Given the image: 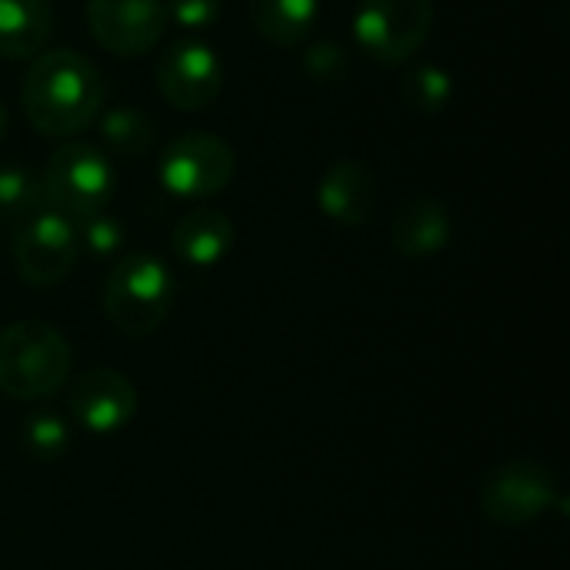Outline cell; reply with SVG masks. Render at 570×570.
<instances>
[{
    "label": "cell",
    "instance_id": "obj_1",
    "mask_svg": "<svg viewBox=\"0 0 570 570\" xmlns=\"http://www.w3.org/2000/svg\"><path fill=\"white\" fill-rule=\"evenodd\" d=\"M104 90V73L87 53L57 47L33 57L20 83V107L37 134L73 137L97 117Z\"/></svg>",
    "mask_w": 570,
    "mask_h": 570
},
{
    "label": "cell",
    "instance_id": "obj_2",
    "mask_svg": "<svg viewBox=\"0 0 570 570\" xmlns=\"http://www.w3.org/2000/svg\"><path fill=\"white\" fill-rule=\"evenodd\" d=\"M73 351L67 337L43 321H17L0 331V394L13 401H43L70 381Z\"/></svg>",
    "mask_w": 570,
    "mask_h": 570
},
{
    "label": "cell",
    "instance_id": "obj_3",
    "mask_svg": "<svg viewBox=\"0 0 570 570\" xmlns=\"http://www.w3.org/2000/svg\"><path fill=\"white\" fill-rule=\"evenodd\" d=\"M170 304L174 281L167 264L154 254H124L100 287V307L107 321L127 337L154 334L170 314Z\"/></svg>",
    "mask_w": 570,
    "mask_h": 570
},
{
    "label": "cell",
    "instance_id": "obj_4",
    "mask_svg": "<svg viewBox=\"0 0 570 570\" xmlns=\"http://www.w3.org/2000/svg\"><path fill=\"white\" fill-rule=\"evenodd\" d=\"M37 177L43 207L67 220L94 217L114 197V167L107 154L80 140L60 144L43 160V170Z\"/></svg>",
    "mask_w": 570,
    "mask_h": 570
},
{
    "label": "cell",
    "instance_id": "obj_5",
    "mask_svg": "<svg viewBox=\"0 0 570 570\" xmlns=\"http://www.w3.org/2000/svg\"><path fill=\"white\" fill-rule=\"evenodd\" d=\"M434 20V0H361L354 13V40L371 60L397 67L428 43Z\"/></svg>",
    "mask_w": 570,
    "mask_h": 570
},
{
    "label": "cell",
    "instance_id": "obj_6",
    "mask_svg": "<svg viewBox=\"0 0 570 570\" xmlns=\"http://www.w3.org/2000/svg\"><path fill=\"white\" fill-rule=\"evenodd\" d=\"M481 511L501 528H528L561 501L554 474L541 461H504L481 481Z\"/></svg>",
    "mask_w": 570,
    "mask_h": 570
},
{
    "label": "cell",
    "instance_id": "obj_7",
    "mask_svg": "<svg viewBox=\"0 0 570 570\" xmlns=\"http://www.w3.org/2000/svg\"><path fill=\"white\" fill-rule=\"evenodd\" d=\"M237 170L234 147L210 130H187L174 137L157 164L160 184L184 200H204L220 194Z\"/></svg>",
    "mask_w": 570,
    "mask_h": 570
},
{
    "label": "cell",
    "instance_id": "obj_8",
    "mask_svg": "<svg viewBox=\"0 0 570 570\" xmlns=\"http://www.w3.org/2000/svg\"><path fill=\"white\" fill-rule=\"evenodd\" d=\"M10 254H13V267L23 284L40 287V291L57 287L77 267V257H80L77 227H73V220H67L53 210H40L27 224L17 227Z\"/></svg>",
    "mask_w": 570,
    "mask_h": 570
},
{
    "label": "cell",
    "instance_id": "obj_9",
    "mask_svg": "<svg viewBox=\"0 0 570 570\" xmlns=\"http://www.w3.org/2000/svg\"><path fill=\"white\" fill-rule=\"evenodd\" d=\"M157 90L160 97L184 110H204L210 107L220 90H224V60L217 57V50L204 40H174L154 70Z\"/></svg>",
    "mask_w": 570,
    "mask_h": 570
},
{
    "label": "cell",
    "instance_id": "obj_10",
    "mask_svg": "<svg viewBox=\"0 0 570 570\" xmlns=\"http://www.w3.org/2000/svg\"><path fill=\"white\" fill-rule=\"evenodd\" d=\"M90 37L114 57H144L164 40V0H87L83 7Z\"/></svg>",
    "mask_w": 570,
    "mask_h": 570
},
{
    "label": "cell",
    "instance_id": "obj_11",
    "mask_svg": "<svg viewBox=\"0 0 570 570\" xmlns=\"http://www.w3.org/2000/svg\"><path fill=\"white\" fill-rule=\"evenodd\" d=\"M67 411L83 431L114 434L124 431L137 414V387L120 371L94 367L67 387Z\"/></svg>",
    "mask_w": 570,
    "mask_h": 570
},
{
    "label": "cell",
    "instance_id": "obj_12",
    "mask_svg": "<svg viewBox=\"0 0 570 570\" xmlns=\"http://www.w3.org/2000/svg\"><path fill=\"white\" fill-rule=\"evenodd\" d=\"M381 200L377 177L361 160H337L324 170L317 184V207L324 217H331L341 227H364L374 220Z\"/></svg>",
    "mask_w": 570,
    "mask_h": 570
},
{
    "label": "cell",
    "instance_id": "obj_13",
    "mask_svg": "<svg viewBox=\"0 0 570 570\" xmlns=\"http://www.w3.org/2000/svg\"><path fill=\"white\" fill-rule=\"evenodd\" d=\"M454 237L451 210L434 197H414L401 204L391 220V247L404 261H428L441 254Z\"/></svg>",
    "mask_w": 570,
    "mask_h": 570
},
{
    "label": "cell",
    "instance_id": "obj_14",
    "mask_svg": "<svg viewBox=\"0 0 570 570\" xmlns=\"http://www.w3.org/2000/svg\"><path fill=\"white\" fill-rule=\"evenodd\" d=\"M170 247L194 267H214L234 247V220L217 207L187 210L170 230Z\"/></svg>",
    "mask_w": 570,
    "mask_h": 570
},
{
    "label": "cell",
    "instance_id": "obj_15",
    "mask_svg": "<svg viewBox=\"0 0 570 570\" xmlns=\"http://www.w3.org/2000/svg\"><path fill=\"white\" fill-rule=\"evenodd\" d=\"M53 37L50 0H0V57L33 60Z\"/></svg>",
    "mask_w": 570,
    "mask_h": 570
},
{
    "label": "cell",
    "instance_id": "obj_16",
    "mask_svg": "<svg viewBox=\"0 0 570 570\" xmlns=\"http://www.w3.org/2000/svg\"><path fill=\"white\" fill-rule=\"evenodd\" d=\"M247 13L267 43L301 47L321 17V0H250Z\"/></svg>",
    "mask_w": 570,
    "mask_h": 570
},
{
    "label": "cell",
    "instance_id": "obj_17",
    "mask_svg": "<svg viewBox=\"0 0 570 570\" xmlns=\"http://www.w3.org/2000/svg\"><path fill=\"white\" fill-rule=\"evenodd\" d=\"M40 210H47L43 194H40V177L20 164H3L0 167V224H10L17 230Z\"/></svg>",
    "mask_w": 570,
    "mask_h": 570
},
{
    "label": "cell",
    "instance_id": "obj_18",
    "mask_svg": "<svg viewBox=\"0 0 570 570\" xmlns=\"http://www.w3.org/2000/svg\"><path fill=\"white\" fill-rule=\"evenodd\" d=\"M401 97H404V104L414 114L434 117V114H441L451 104V97H454V77L444 67H438V63H417V67H411L404 73Z\"/></svg>",
    "mask_w": 570,
    "mask_h": 570
},
{
    "label": "cell",
    "instance_id": "obj_19",
    "mask_svg": "<svg viewBox=\"0 0 570 570\" xmlns=\"http://www.w3.org/2000/svg\"><path fill=\"white\" fill-rule=\"evenodd\" d=\"M100 137L120 157H144L154 147L157 130H154V124H150L147 114H140L134 107H117V110H107L104 114Z\"/></svg>",
    "mask_w": 570,
    "mask_h": 570
},
{
    "label": "cell",
    "instance_id": "obj_20",
    "mask_svg": "<svg viewBox=\"0 0 570 570\" xmlns=\"http://www.w3.org/2000/svg\"><path fill=\"white\" fill-rule=\"evenodd\" d=\"M67 421L53 411H33L20 424V444L33 461H57L67 451Z\"/></svg>",
    "mask_w": 570,
    "mask_h": 570
},
{
    "label": "cell",
    "instance_id": "obj_21",
    "mask_svg": "<svg viewBox=\"0 0 570 570\" xmlns=\"http://www.w3.org/2000/svg\"><path fill=\"white\" fill-rule=\"evenodd\" d=\"M301 70L314 87H341L351 73V57L337 40H317L304 47Z\"/></svg>",
    "mask_w": 570,
    "mask_h": 570
},
{
    "label": "cell",
    "instance_id": "obj_22",
    "mask_svg": "<svg viewBox=\"0 0 570 570\" xmlns=\"http://www.w3.org/2000/svg\"><path fill=\"white\" fill-rule=\"evenodd\" d=\"M77 244H80L83 250H90L94 257H110V254H117L120 244H124V227H120V220H114V217H107V214L100 210V214L80 220V227H77Z\"/></svg>",
    "mask_w": 570,
    "mask_h": 570
},
{
    "label": "cell",
    "instance_id": "obj_23",
    "mask_svg": "<svg viewBox=\"0 0 570 570\" xmlns=\"http://www.w3.org/2000/svg\"><path fill=\"white\" fill-rule=\"evenodd\" d=\"M164 7L167 20L184 30H210L224 13V0H164Z\"/></svg>",
    "mask_w": 570,
    "mask_h": 570
},
{
    "label": "cell",
    "instance_id": "obj_24",
    "mask_svg": "<svg viewBox=\"0 0 570 570\" xmlns=\"http://www.w3.org/2000/svg\"><path fill=\"white\" fill-rule=\"evenodd\" d=\"M7 137V107H3V100H0V140Z\"/></svg>",
    "mask_w": 570,
    "mask_h": 570
}]
</instances>
